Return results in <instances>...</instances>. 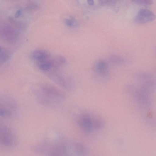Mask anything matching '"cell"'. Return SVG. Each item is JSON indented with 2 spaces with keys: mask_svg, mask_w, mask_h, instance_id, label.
I'll return each mask as SVG.
<instances>
[{
  "mask_svg": "<svg viewBox=\"0 0 156 156\" xmlns=\"http://www.w3.org/2000/svg\"><path fill=\"white\" fill-rule=\"evenodd\" d=\"M75 142L60 140L52 143L45 142L36 145L33 149L37 153L45 155L75 156Z\"/></svg>",
  "mask_w": 156,
  "mask_h": 156,
  "instance_id": "6da1fadb",
  "label": "cell"
},
{
  "mask_svg": "<svg viewBox=\"0 0 156 156\" xmlns=\"http://www.w3.org/2000/svg\"><path fill=\"white\" fill-rule=\"evenodd\" d=\"M35 95L41 105L48 106H55L62 104L65 100L63 93L55 87L47 84L40 85L36 89Z\"/></svg>",
  "mask_w": 156,
  "mask_h": 156,
  "instance_id": "7a4b0ae2",
  "label": "cell"
},
{
  "mask_svg": "<svg viewBox=\"0 0 156 156\" xmlns=\"http://www.w3.org/2000/svg\"><path fill=\"white\" fill-rule=\"evenodd\" d=\"M76 122L78 127L83 133L90 134L95 130L101 129L103 125L102 121L88 114L83 113L78 115Z\"/></svg>",
  "mask_w": 156,
  "mask_h": 156,
  "instance_id": "3957f363",
  "label": "cell"
},
{
  "mask_svg": "<svg viewBox=\"0 0 156 156\" xmlns=\"http://www.w3.org/2000/svg\"><path fill=\"white\" fill-rule=\"evenodd\" d=\"M17 108V104L11 96L0 94V116L9 117L13 115Z\"/></svg>",
  "mask_w": 156,
  "mask_h": 156,
  "instance_id": "277c9868",
  "label": "cell"
},
{
  "mask_svg": "<svg viewBox=\"0 0 156 156\" xmlns=\"http://www.w3.org/2000/svg\"><path fill=\"white\" fill-rule=\"evenodd\" d=\"M17 142V138L14 132L0 119V144L6 147H12L16 145Z\"/></svg>",
  "mask_w": 156,
  "mask_h": 156,
  "instance_id": "5b68a950",
  "label": "cell"
},
{
  "mask_svg": "<svg viewBox=\"0 0 156 156\" xmlns=\"http://www.w3.org/2000/svg\"><path fill=\"white\" fill-rule=\"evenodd\" d=\"M0 37L6 43L12 44L18 40L19 34L11 25L6 23H0Z\"/></svg>",
  "mask_w": 156,
  "mask_h": 156,
  "instance_id": "8992f818",
  "label": "cell"
},
{
  "mask_svg": "<svg viewBox=\"0 0 156 156\" xmlns=\"http://www.w3.org/2000/svg\"><path fill=\"white\" fill-rule=\"evenodd\" d=\"M59 68H53L45 72L48 76L54 82L66 89L70 88V86L65 77L60 73Z\"/></svg>",
  "mask_w": 156,
  "mask_h": 156,
  "instance_id": "52a82bcc",
  "label": "cell"
},
{
  "mask_svg": "<svg viewBox=\"0 0 156 156\" xmlns=\"http://www.w3.org/2000/svg\"><path fill=\"white\" fill-rule=\"evenodd\" d=\"M155 16L151 11L146 9H141L139 12L135 19L138 24H143L153 20Z\"/></svg>",
  "mask_w": 156,
  "mask_h": 156,
  "instance_id": "ba28073f",
  "label": "cell"
},
{
  "mask_svg": "<svg viewBox=\"0 0 156 156\" xmlns=\"http://www.w3.org/2000/svg\"><path fill=\"white\" fill-rule=\"evenodd\" d=\"M94 71L99 76L105 79L109 75V66L107 63L104 60H100L96 63L94 67Z\"/></svg>",
  "mask_w": 156,
  "mask_h": 156,
  "instance_id": "9c48e42d",
  "label": "cell"
},
{
  "mask_svg": "<svg viewBox=\"0 0 156 156\" xmlns=\"http://www.w3.org/2000/svg\"><path fill=\"white\" fill-rule=\"evenodd\" d=\"M52 55L48 51L43 49H36L31 54V57L36 64L46 60Z\"/></svg>",
  "mask_w": 156,
  "mask_h": 156,
  "instance_id": "30bf717a",
  "label": "cell"
},
{
  "mask_svg": "<svg viewBox=\"0 0 156 156\" xmlns=\"http://www.w3.org/2000/svg\"><path fill=\"white\" fill-rule=\"evenodd\" d=\"M10 56L9 51L0 46V67L8 60Z\"/></svg>",
  "mask_w": 156,
  "mask_h": 156,
  "instance_id": "8fae6325",
  "label": "cell"
},
{
  "mask_svg": "<svg viewBox=\"0 0 156 156\" xmlns=\"http://www.w3.org/2000/svg\"><path fill=\"white\" fill-rule=\"evenodd\" d=\"M110 60L111 62L115 64H120L124 62L122 58L117 56H112L110 58Z\"/></svg>",
  "mask_w": 156,
  "mask_h": 156,
  "instance_id": "7c38bea8",
  "label": "cell"
},
{
  "mask_svg": "<svg viewBox=\"0 0 156 156\" xmlns=\"http://www.w3.org/2000/svg\"><path fill=\"white\" fill-rule=\"evenodd\" d=\"M133 2L140 4L149 5L152 4V0H132Z\"/></svg>",
  "mask_w": 156,
  "mask_h": 156,
  "instance_id": "4fadbf2b",
  "label": "cell"
},
{
  "mask_svg": "<svg viewBox=\"0 0 156 156\" xmlns=\"http://www.w3.org/2000/svg\"><path fill=\"white\" fill-rule=\"evenodd\" d=\"M65 22L66 24L70 27L74 26L76 24V21L74 20L71 19H66Z\"/></svg>",
  "mask_w": 156,
  "mask_h": 156,
  "instance_id": "5bb4252c",
  "label": "cell"
},
{
  "mask_svg": "<svg viewBox=\"0 0 156 156\" xmlns=\"http://www.w3.org/2000/svg\"><path fill=\"white\" fill-rule=\"evenodd\" d=\"M21 14V10H18L16 12L15 14V18H17L19 17Z\"/></svg>",
  "mask_w": 156,
  "mask_h": 156,
  "instance_id": "9a60e30c",
  "label": "cell"
},
{
  "mask_svg": "<svg viewBox=\"0 0 156 156\" xmlns=\"http://www.w3.org/2000/svg\"><path fill=\"white\" fill-rule=\"evenodd\" d=\"M87 1L88 4L90 5H92L94 4L93 0H87Z\"/></svg>",
  "mask_w": 156,
  "mask_h": 156,
  "instance_id": "2e32d148",
  "label": "cell"
}]
</instances>
